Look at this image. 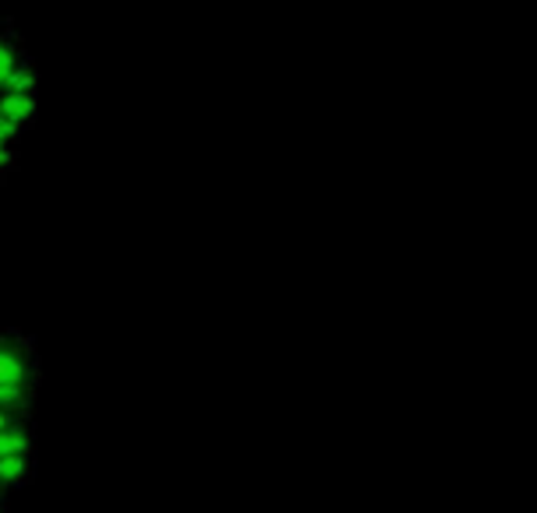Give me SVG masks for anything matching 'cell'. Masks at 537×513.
I'll return each mask as SVG.
<instances>
[{"label": "cell", "mask_w": 537, "mask_h": 513, "mask_svg": "<svg viewBox=\"0 0 537 513\" xmlns=\"http://www.w3.org/2000/svg\"><path fill=\"white\" fill-rule=\"evenodd\" d=\"M32 471H36L32 457H0V486H4V492L25 489L32 482Z\"/></svg>", "instance_id": "obj_2"}, {"label": "cell", "mask_w": 537, "mask_h": 513, "mask_svg": "<svg viewBox=\"0 0 537 513\" xmlns=\"http://www.w3.org/2000/svg\"><path fill=\"white\" fill-rule=\"evenodd\" d=\"M39 112V99L36 95H11V91H0V116L11 120L15 127H28Z\"/></svg>", "instance_id": "obj_1"}, {"label": "cell", "mask_w": 537, "mask_h": 513, "mask_svg": "<svg viewBox=\"0 0 537 513\" xmlns=\"http://www.w3.org/2000/svg\"><path fill=\"white\" fill-rule=\"evenodd\" d=\"M36 89H39V74H36V64L25 57L22 64L7 74L4 91H11V95H36Z\"/></svg>", "instance_id": "obj_3"}, {"label": "cell", "mask_w": 537, "mask_h": 513, "mask_svg": "<svg viewBox=\"0 0 537 513\" xmlns=\"http://www.w3.org/2000/svg\"><path fill=\"white\" fill-rule=\"evenodd\" d=\"M4 25H7V18H0V32H4Z\"/></svg>", "instance_id": "obj_4"}, {"label": "cell", "mask_w": 537, "mask_h": 513, "mask_svg": "<svg viewBox=\"0 0 537 513\" xmlns=\"http://www.w3.org/2000/svg\"><path fill=\"white\" fill-rule=\"evenodd\" d=\"M0 513H7V510H4V503H0Z\"/></svg>", "instance_id": "obj_5"}]
</instances>
